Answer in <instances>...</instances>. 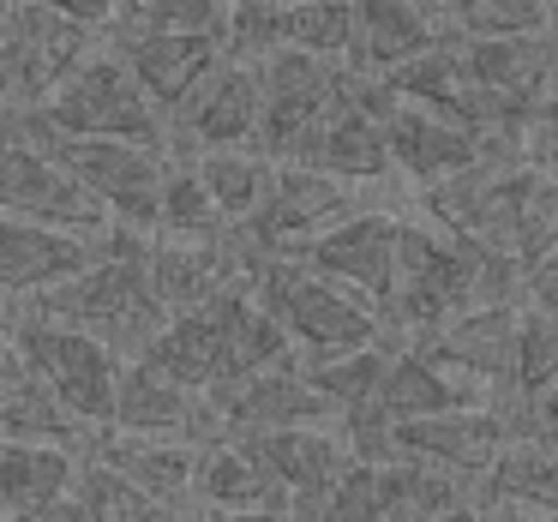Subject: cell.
Instances as JSON below:
<instances>
[{"mask_svg": "<svg viewBox=\"0 0 558 522\" xmlns=\"http://www.w3.org/2000/svg\"><path fill=\"white\" fill-rule=\"evenodd\" d=\"M282 162H301V169L337 174L349 186H366L390 169V138H385V97H378V78L354 73L342 78L337 102L318 114V126L289 150Z\"/></svg>", "mask_w": 558, "mask_h": 522, "instance_id": "8", "label": "cell"}, {"mask_svg": "<svg viewBox=\"0 0 558 522\" xmlns=\"http://www.w3.org/2000/svg\"><path fill=\"white\" fill-rule=\"evenodd\" d=\"M294 337L289 325H282L277 313H270L265 301H258L253 289L234 301V318H229V337H222V366H217V385L205 390L210 402H229L241 385H253V378L277 373V366L294 361Z\"/></svg>", "mask_w": 558, "mask_h": 522, "instance_id": "27", "label": "cell"}, {"mask_svg": "<svg viewBox=\"0 0 558 522\" xmlns=\"http://www.w3.org/2000/svg\"><path fill=\"white\" fill-rule=\"evenodd\" d=\"M0 426H7V438H31V445H78L85 438L78 433L85 421L54 397L49 378L19 349H7V361H0Z\"/></svg>", "mask_w": 558, "mask_h": 522, "instance_id": "28", "label": "cell"}, {"mask_svg": "<svg viewBox=\"0 0 558 522\" xmlns=\"http://www.w3.org/2000/svg\"><path fill=\"white\" fill-rule=\"evenodd\" d=\"M361 217V193L337 174L301 169V162H277V181H270V198L258 205V217L246 229H234V241L246 246V258H294L306 241L330 234L337 222Z\"/></svg>", "mask_w": 558, "mask_h": 522, "instance_id": "7", "label": "cell"}, {"mask_svg": "<svg viewBox=\"0 0 558 522\" xmlns=\"http://www.w3.org/2000/svg\"><path fill=\"white\" fill-rule=\"evenodd\" d=\"M450 409H481V385L462 373H450L438 354H426L421 342L414 349H397L390 361V378L378 390V414L390 426L402 421H426V414H450Z\"/></svg>", "mask_w": 558, "mask_h": 522, "instance_id": "25", "label": "cell"}, {"mask_svg": "<svg viewBox=\"0 0 558 522\" xmlns=\"http://www.w3.org/2000/svg\"><path fill=\"white\" fill-rule=\"evenodd\" d=\"M522 294H529L534 313H553L558 318V246L541 258V265L529 270V282H522Z\"/></svg>", "mask_w": 558, "mask_h": 522, "instance_id": "41", "label": "cell"}, {"mask_svg": "<svg viewBox=\"0 0 558 522\" xmlns=\"http://www.w3.org/2000/svg\"><path fill=\"white\" fill-rule=\"evenodd\" d=\"M277 31L282 49H306L318 61H354V0H294L277 7Z\"/></svg>", "mask_w": 558, "mask_h": 522, "instance_id": "35", "label": "cell"}, {"mask_svg": "<svg viewBox=\"0 0 558 522\" xmlns=\"http://www.w3.org/2000/svg\"><path fill=\"white\" fill-rule=\"evenodd\" d=\"M462 66L481 90L517 102H541V90L558 78V37H457Z\"/></svg>", "mask_w": 558, "mask_h": 522, "instance_id": "24", "label": "cell"}, {"mask_svg": "<svg viewBox=\"0 0 558 522\" xmlns=\"http://www.w3.org/2000/svg\"><path fill=\"white\" fill-rule=\"evenodd\" d=\"M546 433H553V445H558V426H546Z\"/></svg>", "mask_w": 558, "mask_h": 522, "instance_id": "50", "label": "cell"}, {"mask_svg": "<svg viewBox=\"0 0 558 522\" xmlns=\"http://www.w3.org/2000/svg\"><path fill=\"white\" fill-rule=\"evenodd\" d=\"M90 457L121 469L133 486H145L162 510H181L186 498H198V462L205 450H193L186 438H138V433H109L90 445Z\"/></svg>", "mask_w": 558, "mask_h": 522, "instance_id": "23", "label": "cell"}, {"mask_svg": "<svg viewBox=\"0 0 558 522\" xmlns=\"http://www.w3.org/2000/svg\"><path fill=\"white\" fill-rule=\"evenodd\" d=\"M114 54L133 66V78L145 85V97L162 114H181L193 102V90L229 61V37H198V31H133L121 25Z\"/></svg>", "mask_w": 558, "mask_h": 522, "instance_id": "12", "label": "cell"}, {"mask_svg": "<svg viewBox=\"0 0 558 522\" xmlns=\"http://www.w3.org/2000/svg\"><path fill=\"white\" fill-rule=\"evenodd\" d=\"M0 198L7 217L43 222V229H66V234H109V205L78 181L73 169L37 150L31 138H7V162H0Z\"/></svg>", "mask_w": 558, "mask_h": 522, "instance_id": "10", "label": "cell"}, {"mask_svg": "<svg viewBox=\"0 0 558 522\" xmlns=\"http://www.w3.org/2000/svg\"><path fill=\"white\" fill-rule=\"evenodd\" d=\"M258 114H265V78H258L253 61H222L205 85L193 90L174 126L186 138H198L205 150H246L258 145Z\"/></svg>", "mask_w": 558, "mask_h": 522, "instance_id": "19", "label": "cell"}, {"mask_svg": "<svg viewBox=\"0 0 558 522\" xmlns=\"http://www.w3.org/2000/svg\"><path fill=\"white\" fill-rule=\"evenodd\" d=\"M90 43L97 31L78 25V19L54 13L43 0H13L7 13V90H13V109H43L78 66L90 61Z\"/></svg>", "mask_w": 558, "mask_h": 522, "instance_id": "9", "label": "cell"}, {"mask_svg": "<svg viewBox=\"0 0 558 522\" xmlns=\"http://www.w3.org/2000/svg\"><path fill=\"white\" fill-rule=\"evenodd\" d=\"M210 522H294V510H222Z\"/></svg>", "mask_w": 558, "mask_h": 522, "instance_id": "45", "label": "cell"}, {"mask_svg": "<svg viewBox=\"0 0 558 522\" xmlns=\"http://www.w3.org/2000/svg\"><path fill=\"white\" fill-rule=\"evenodd\" d=\"M31 114H43V121L66 138H126V145H157L162 150V109L145 97V85L133 78V66H126L121 54H90V61Z\"/></svg>", "mask_w": 558, "mask_h": 522, "instance_id": "6", "label": "cell"}, {"mask_svg": "<svg viewBox=\"0 0 558 522\" xmlns=\"http://www.w3.org/2000/svg\"><path fill=\"white\" fill-rule=\"evenodd\" d=\"M553 385H558V318L529 306L522 313V337H517V397L529 402V414Z\"/></svg>", "mask_w": 558, "mask_h": 522, "instance_id": "38", "label": "cell"}, {"mask_svg": "<svg viewBox=\"0 0 558 522\" xmlns=\"http://www.w3.org/2000/svg\"><path fill=\"white\" fill-rule=\"evenodd\" d=\"M253 294L289 325L294 349L306 361H337V354L378 349L385 337V313L366 294L342 289V282L318 277L301 258H258L253 265Z\"/></svg>", "mask_w": 558, "mask_h": 522, "instance_id": "3", "label": "cell"}, {"mask_svg": "<svg viewBox=\"0 0 558 522\" xmlns=\"http://www.w3.org/2000/svg\"><path fill=\"white\" fill-rule=\"evenodd\" d=\"M78 481L73 445H31V438H7L0 450V505L7 522H31L43 510H54Z\"/></svg>", "mask_w": 558, "mask_h": 522, "instance_id": "29", "label": "cell"}, {"mask_svg": "<svg viewBox=\"0 0 558 522\" xmlns=\"http://www.w3.org/2000/svg\"><path fill=\"white\" fill-rule=\"evenodd\" d=\"M198 181L210 186V198L229 217V229H246L258 217V205L270 198L277 169H270L265 150H205L198 157Z\"/></svg>", "mask_w": 558, "mask_h": 522, "instance_id": "34", "label": "cell"}, {"mask_svg": "<svg viewBox=\"0 0 558 522\" xmlns=\"http://www.w3.org/2000/svg\"><path fill=\"white\" fill-rule=\"evenodd\" d=\"M534 421H541V426H558V385L546 390L541 402H534Z\"/></svg>", "mask_w": 558, "mask_h": 522, "instance_id": "46", "label": "cell"}, {"mask_svg": "<svg viewBox=\"0 0 558 522\" xmlns=\"http://www.w3.org/2000/svg\"><path fill=\"white\" fill-rule=\"evenodd\" d=\"M162 234L169 241H222L229 217L217 210L210 186L198 181V162H169V186H162Z\"/></svg>", "mask_w": 558, "mask_h": 522, "instance_id": "36", "label": "cell"}, {"mask_svg": "<svg viewBox=\"0 0 558 522\" xmlns=\"http://www.w3.org/2000/svg\"><path fill=\"white\" fill-rule=\"evenodd\" d=\"M553 0H474L457 37H546Z\"/></svg>", "mask_w": 558, "mask_h": 522, "instance_id": "40", "label": "cell"}, {"mask_svg": "<svg viewBox=\"0 0 558 522\" xmlns=\"http://www.w3.org/2000/svg\"><path fill=\"white\" fill-rule=\"evenodd\" d=\"M438 522H498L486 505H462V510H450V517H438Z\"/></svg>", "mask_w": 558, "mask_h": 522, "instance_id": "47", "label": "cell"}, {"mask_svg": "<svg viewBox=\"0 0 558 522\" xmlns=\"http://www.w3.org/2000/svg\"><path fill=\"white\" fill-rule=\"evenodd\" d=\"M222 414V433L229 438H258V433H294V426H342L337 409L313 390L301 361L277 366V373L241 385L229 402H210Z\"/></svg>", "mask_w": 558, "mask_h": 522, "instance_id": "20", "label": "cell"}, {"mask_svg": "<svg viewBox=\"0 0 558 522\" xmlns=\"http://www.w3.org/2000/svg\"><path fill=\"white\" fill-rule=\"evenodd\" d=\"M378 97H385V85H378ZM385 138H390V162L421 186H445V181H457V174H469L486 162L481 133L421 109V102L385 97Z\"/></svg>", "mask_w": 558, "mask_h": 522, "instance_id": "16", "label": "cell"}, {"mask_svg": "<svg viewBox=\"0 0 558 522\" xmlns=\"http://www.w3.org/2000/svg\"><path fill=\"white\" fill-rule=\"evenodd\" d=\"M397 229H402V222H390L385 210H361V217L337 222L330 234L306 241L294 258L313 265L318 277H330V282H342V289L366 294V301L390 318V294H397Z\"/></svg>", "mask_w": 558, "mask_h": 522, "instance_id": "13", "label": "cell"}, {"mask_svg": "<svg viewBox=\"0 0 558 522\" xmlns=\"http://www.w3.org/2000/svg\"><path fill=\"white\" fill-rule=\"evenodd\" d=\"M438 43H450L414 0H354V73L385 78L397 66L433 54Z\"/></svg>", "mask_w": 558, "mask_h": 522, "instance_id": "22", "label": "cell"}, {"mask_svg": "<svg viewBox=\"0 0 558 522\" xmlns=\"http://www.w3.org/2000/svg\"><path fill=\"white\" fill-rule=\"evenodd\" d=\"M277 7H294V0H277Z\"/></svg>", "mask_w": 558, "mask_h": 522, "instance_id": "51", "label": "cell"}, {"mask_svg": "<svg viewBox=\"0 0 558 522\" xmlns=\"http://www.w3.org/2000/svg\"><path fill=\"white\" fill-rule=\"evenodd\" d=\"M7 349H19L43 378L49 390L78 414L85 426H114V402H121V349H109L102 337L90 330H73V325H54L43 313H25L13 318V337Z\"/></svg>", "mask_w": 558, "mask_h": 522, "instance_id": "5", "label": "cell"}, {"mask_svg": "<svg viewBox=\"0 0 558 522\" xmlns=\"http://www.w3.org/2000/svg\"><path fill=\"white\" fill-rule=\"evenodd\" d=\"M294 522H385V493H378V462H354L325 493L294 498Z\"/></svg>", "mask_w": 558, "mask_h": 522, "instance_id": "37", "label": "cell"}, {"mask_svg": "<svg viewBox=\"0 0 558 522\" xmlns=\"http://www.w3.org/2000/svg\"><path fill=\"white\" fill-rule=\"evenodd\" d=\"M234 7H241V0H234Z\"/></svg>", "mask_w": 558, "mask_h": 522, "instance_id": "52", "label": "cell"}, {"mask_svg": "<svg viewBox=\"0 0 558 522\" xmlns=\"http://www.w3.org/2000/svg\"><path fill=\"white\" fill-rule=\"evenodd\" d=\"M169 517L174 510H162L145 486H133L121 469H109V462L90 457L85 469H78L73 493H66L54 510L31 517V522H169Z\"/></svg>", "mask_w": 558, "mask_h": 522, "instance_id": "32", "label": "cell"}, {"mask_svg": "<svg viewBox=\"0 0 558 522\" xmlns=\"http://www.w3.org/2000/svg\"><path fill=\"white\" fill-rule=\"evenodd\" d=\"M414 7H421V13L433 19L438 31H445V37H457V31H462V19H469V7H474V0H414Z\"/></svg>", "mask_w": 558, "mask_h": 522, "instance_id": "43", "label": "cell"}, {"mask_svg": "<svg viewBox=\"0 0 558 522\" xmlns=\"http://www.w3.org/2000/svg\"><path fill=\"white\" fill-rule=\"evenodd\" d=\"M397 433V457H421L433 469H450L462 481H486L493 462L505 457L510 421L498 409H450V414H426V421H402Z\"/></svg>", "mask_w": 558, "mask_h": 522, "instance_id": "18", "label": "cell"}, {"mask_svg": "<svg viewBox=\"0 0 558 522\" xmlns=\"http://www.w3.org/2000/svg\"><path fill=\"white\" fill-rule=\"evenodd\" d=\"M517 517H522V522H558V517H529V510H517Z\"/></svg>", "mask_w": 558, "mask_h": 522, "instance_id": "49", "label": "cell"}, {"mask_svg": "<svg viewBox=\"0 0 558 522\" xmlns=\"http://www.w3.org/2000/svg\"><path fill=\"white\" fill-rule=\"evenodd\" d=\"M198 505L222 510H294V498L282 493V481L258 462L253 445L241 438H222V445L205 450L198 462Z\"/></svg>", "mask_w": 558, "mask_h": 522, "instance_id": "30", "label": "cell"}, {"mask_svg": "<svg viewBox=\"0 0 558 522\" xmlns=\"http://www.w3.org/2000/svg\"><path fill=\"white\" fill-rule=\"evenodd\" d=\"M150 246L138 241V229H114L109 234V258L90 265L85 277L61 282L49 294H31V313L54 318V325H73L102 337L109 349H133V361L150 349L169 313H162L157 289H150Z\"/></svg>", "mask_w": 558, "mask_h": 522, "instance_id": "2", "label": "cell"}, {"mask_svg": "<svg viewBox=\"0 0 558 522\" xmlns=\"http://www.w3.org/2000/svg\"><path fill=\"white\" fill-rule=\"evenodd\" d=\"M109 234H66V229H43V222L7 217L0 222V282L19 301L49 294L61 282L85 277L90 265H102L109 258Z\"/></svg>", "mask_w": 558, "mask_h": 522, "instance_id": "14", "label": "cell"}, {"mask_svg": "<svg viewBox=\"0 0 558 522\" xmlns=\"http://www.w3.org/2000/svg\"><path fill=\"white\" fill-rule=\"evenodd\" d=\"M534 162H541V169L558 181V145H541V157H534Z\"/></svg>", "mask_w": 558, "mask_h": 522, "instance_id": "48", "label": "cell"}, {"mask_svg": "<svg viewBox=\"0 0 558 522\" xmlns=\"http://www.w3.org/2000/svg\"><path fill=\"white\" fill-rule=\"evenodd\" d=\"M43 7H54V13L78 19V25H90V31H102V25H114V19H126V0H43Z\"/></svg>", "mask_w": 558, "mask_h": 522, "instance_id": "42", "label": "cell"}, {"mask_svg": "<svg viewBox=\"0 0 558 522\" xmlns=\"http://www.w3.org/2000/svg\"><path fill=\"white\" fill-rule=\"evenodd\" d=\"M529 282L522 265L474 253L469 241H457L450 229H421V222H402L397 229V294H390V330L402 337H426V330L462 318L469 306L486 301H510V294Z\"/></svg>", "mask_w": 558, "mask_h": 522, "instance_id": "1", "label": "cell"}, {"mask_svg": "<svg viewBox=\"0 0 558 522\" xmlns=\"http://www.w3.org/2000/svg\"><path fill=\"white\" fill-rule=\"evenodd\" d=\"M378 493H385V522H438L450 510L474 505L462 493V474L433 469L421 457H390L378 462Z\"/></svg>", "mask_w": 558, "mask_h": 522, "instance_id": "33", "label": "cell"}, {"mask_svg": "<svg viewBox=\"0 0 558 522\" xmlns=\"http://www.w3.org/2000/svg\"><path fill=\"white\" fill-rule=\"evenodd\" d=\"M150 289H157L162 313H193L234 289H253V258L234 234L222 241H157L150 246Z\"/></svg>", "mask_w": 558, "mask_h": 522, "instance_id": "15", "label": "cell"}, {"mask_svg": "<svg viewBox=\"0 0 558 522\" xmlns=\"http://www.w3.org/2000/svg\"><path fill=\"white\" fill-rule=\"evenodd\" d=\"M534 138H541V145H558V78L541 90V102H534Z\"/></svg>", "mask_w": 558, "mask_h": 522, "instance_id": "44", "label": "cell"}, {"mask_svg": "<svg viewBox=\"0 0 558 522\" xmlns=\"http://www.w3.org/2000/svg\"><path fill=\"white\" fill-rule=\"evenodd\" d=\"M229 0H126L121 25L133 31H198V37H229Z\"/></svg>", "mask_w": 558, "mask_h": 522, "instance_id": "39", "label": "cell"}, {"mask_svg": "<svg viewBox=\"0 0 558 522\" xmlns=\"http://www.w3.org/2000/svg\"><path fill=\"white\" fill-rule=\"evenodd\" d=\"M246 289L222 294V301L210 306H193V313H174L169 325L150 337V349L138 354L145 366H157L162 378H174V385L198 390L205 397L210 385H217V366H222V337H229V318H234V301H241Z\"/></svg>", "mask_w": 558, "mask_h": 522, "instance_id": "21", "label": "cell"}, {"mask_svg": "<svg viewBox=\"0 0 558 522\" xmlns=\"http://www.w3.org/2000/svg\"><path fill=\"white\" fill-rule=\"evenodd\" d=\"M258 78H265V114H258V145L265 157H289L306 133L318 126V114L337 102L349 66L318 61L306 49H277L270 61H258Z\"/></svg>", "mask_w": 558, "mask_h": 522, "instance_id": "11", "label": "cell"}, {"mask_svg": "<svg viewBox=\"0 0 558 522\" xmlns=\"http://www.w3.org/2000/svg\"><path fill=\"white\" fill-rule=\"evenodd\" d=\"M486 498L505 510H529V517H558V445L546 426L534 438H522V433L510 438L505 457L486 474Z\"/></svg>", "mask_w": 558, "mask_h": 522, "instance_id": "31", "label": "cell"}, {"mask_svg": "<svg viewBox=\"0 0 558 522\" xmlns=\"http://www.w3.org/2000/svg\"><path fill=\"white\" fill-rule=\"evenodd\" d=\"M517 337H522V313L510 301H486L469 306L462 318L414 337L426 354L450 366V373L474 378L481 390H517Z\"/></svg>", "mask_w": 558, "mask_h": 522, "instance_id": "17", "label": "cell"}, {"mask_svg": "<svg viewBox=\"0 0 558 522\" xmlns=\"http://www.w3.org/2000/svg\"><path fill=\"white\" fill-rule=\"evenodd\" d=\"M241 445L258 450V462H265L270 474L282 481V493L289 498H306V493H325L330 481H342V474L354 469V445L349 433H330V426H294V433H258V438H241Z\"/></svg>", "mask_w": 558, "mask_h": 522, "instance_id": "26", "label": "cell"}, {"mask_svg": "<svg viewBox=\"0 0 558 522\" xmlns=\"http://www.w3.org/2000/svg\"><path fill=\"white\" fill-rule=\"evenodd\" d=\"M13 138H31L37 150H49L61 169H73L102 205L121 217V229L162 234V186H169V162L157 145H126V138H66L54 133L43 114L19 109Z\"/></svg>", "mask_w": 558, "mask_h": 522, "instance_id": "4", "label": "cell"}]
</instances>
